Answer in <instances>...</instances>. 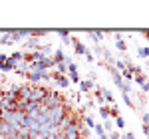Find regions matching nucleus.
Instances as JSON below:
<instances>
[{
	"label": "nucleus",
	"instance_id": "nucleus-37",
	"mask_svg": "<svg viewBox=\"0 0 149 139\" xmlns=\"http://www.w3.org/2000/svg\"><path fill=\"white\" fill-rule=\"evenodd\" d=\"M141 90H143V92H145V93L149 92V83H147V81H145V83H143V85H141Z\"/></svg>",
	"mask_w": 149,
	"mask_h": 139
},
{
	"label": "nucleus",
	"instance_id": "nucleus-7",
	"mask_svg": "<svg viewBox=\"0 0 149 139\" xmlns=\"http://www.w3.org/2000/svg\"><path fill=\"white\" fill-rule=\"evenodd\" d=\"M52 78H54V81H56L58 85H60V88H66V90H68L70 88V80H68V76H64V74H52Z\"/></svg>",
	"mask_w": 149,
	"mask_h": 139
},
{
	"label": "nucleus",
	"instance_id": "nucleus-16",
	"mask_svg": "<svg viewBox=\"0 0 149 139\" xmlns=\"http://www.w3.org/2000/svg\"><path fill=\"white\" fill-rule=\"evenodd\" d=\"M0 44H14L10 38V32H4V34H0Z\"/></svg>",
	"mask_w": 149,
	"mask_h": 139
},
{
	"label": "nucleus",
	"instance_id": "nucleus-20",
	"mask_svg": "<svg viewBox=\"0 0 149 139\" xmlns=\"http://www.w3.org/2000/svg\"><path fill=\"white\" fill-rule=\"evenodd\" d=\"M137 56H139V58H149V48L147 46H141L137 50Z\"/></svg>",
	"mask_w": 149,
	"mask_h": 139
},
{
	"label": "nucleus",
	"instance_id": "nucleus-33",
	"mask_svg": "<svg viewBox=\"0 0 149 139\" xmlns=\"http://www.w3.org/2000/svg\"><path fill=\"white\" fill-rule=\"evenodd\" d=\"M88 78H90V81L93 83V81L97 80V74H95V72H90V74H88Z\"/></svg>",
	"mask_w": 149,
	"mask_h": 139
},
{
	"label": "nucleus",
	"instance_id": "nucleus-31",
	"mask_svg": "<svg viewBox=\"0 0 149 139\" xmlns=\"http://www.w3.org/2000/svg\"><path fill=\"white\" fill-rule=\"evenodd\" d=\"M121 139H135V133L127 131V133H123V135H121Z\"/></svg>",
	"mask_w": 149,
	"mask_h": 139
},
{
	"label": "nucleus",
	"instance_id": "nucleus-25",
	"mask_svg": "<svg viewBox=\"0 0 149 139\" xmlns=\"http://www.w3.org/2000/svg\"><path fill=\"white\" fill-rule=\"evenodd\" d=\"M90 38H92L93 42L97 44V42H100V40L103 38V32H90Z\"/></svg>",
	"mask_w": 149,
	"mask_h": 139
},
{
	"label": "nucleus",
	"instance_id": "nucleus-23",
	"mask_svg": "<svg viewBox=\"0 0 149 139\" xmlns=\"http://www.w3.org/2000/svg\"><path fill=\"white\" fill-rule=\"evenodd\" d=\"M121 99H123V104H125L129 109H133V101H131V97H129L127 93H121Z\"/></svg>",
	"mask_w": 149,
	"mask_h": 139
},
{
	"label": "nucleus",
	"instance_id": "nucleus-3",
	"mask_svg": "<svg viewBox=\"0 0 149 139\" xmlns=\"http://www.w3.org/2000/svg\"><path fill=\"white\" fill-rule=\"evenodd\" d=\"M24 78H28V81H32L34 85H38L42 80H50V74L48 72H38V70H30Z\"/></svg>",
	"mask_w": 149,
	"mask_h": 139
},
{
	"label": "nucleus",
	"instance_id": "nucleus-39",
	"mask_svg": "<svg viewBox=\"0 0 149 139\" xmlns=\"http://www.w3.org/2000/svg\"><path fill=\"white\" fill-rule=\"evenodd\" d=\"M0 119H2V113H0Z\"/></svg>",
	"mask_w": 149,
	"mask_h": 139
},
{
	"label": "nucleus",
	"instance_id": "nucleus-1",
	"mask_svg": "<svg viewBox=\"0 0 149 139\" xmlns=\"http://www.w3.org/2000/svg\"><path fill=\"white\" fill-rule=\"evenodd\" d=\"M66 113H68V107H66V104H64V105H58V107H52V109L46 113V119L50 121V123L58 125V123L64 119V115H66Z\"/></svg>",
	"mask_w": 149,
	"mask_h": 139
},
{
	"label": "nucleus",
	"instance_id": "nucleus-2",
	"mask_svg": "<svg viewBox=\"0 0 149 139\" xmlns=\"http://www.w3.org/2000/svg\"><path fill=\"white\" fill-rule=\"evenodd\" d=\"M42 105H46L48 109H52V107H58V105H64L66 101H64V97H62V93L58 92H48V95L40 101Z\"/></svg>",
	"mask_w": 149,
	"mask_h": 139
},
{
	"label": "nucleus",
	"instance_id": "nucleus-30",
	"mask_svg": "<svg viewBox=\"0 0 149 139\" xmlns=\"http://www.w3.org/2000/svg\"><path fill=\"white\" fill-rule=\"evenodd\" d=\"M135 81H137L139 85H143V83H145V76H143V74H139V76H135Z\"/></svg>",
	"mask_w": 149,
	"mask_h": 139
},
{
	"label": "nucleus",
	"instance_id": "nucleus-19",
	"mask_svg": "<svg viewBox=\"0 0 149 139\" xmlns=\"http://www.w3.org/2000/svg\"><path fill=\"white\" fill-rule=\"evenodd\" d=\"M58 34H60V38H62V40H64L66 44H70V40H72V36H70V32H68V30H60Z\"/></svg>",
	"mask_w": 149,
	"mask_h": 139
},
{
	"label": "nucleus",
	"instance_id": "nucleus-26",
	"mask_svg": "<svg viewBox=\"0 0 149 139\" xmlns=\"http://www.w3.org/2000/svg\"><path fill=\"white\" fill-rule=\"evenodd\" d=\"M93 97L97 99V104H103V95H102V88H97L95 92H93Z\"/></svg>",
	"mask_w": 149,
	"mask_h": 139
},
{
	"label": "nucleus",
	"instance_id": "nucleus-6",
	"mask_svg": "<svg viewBox=\"0 0 149 139\" xmlns=\"http://www.w3.org/2000/svg\"><path fill=\"white\" fill-rule=\"evenodd\" d=\"M68 78L70 81H74V83H80V74H78V66L72 62V64H68Z\"/></svg>",
	"mask_w": 149,
	"mask_h": 139
},
{
	"label": "nucleus",
	"instance_id": "nucleus-35",
	"mask_svg": "<svg viewBox=\"0 0 149 139\" xmlns=\"http://www.w3.org/2000/svg\"><path fill=\"white\" fill-rule=\"evenodd\" d=\"M86 107H90V109H93V107H95V101H92V99H88V101H86Z\"/></svg>",
	"mask_w": 149,
	"mask_h": 139
},
{
	"label": "nucleus",
	"instance_id": "nucleus-8",
	"mask_svg": "<svg viewBox=\"0 0 149 139\" xmlns=\"http://www.w3.org/2000/svg\"><path fill=\"white\" fill-rule=\"evenodd\" d=\"M70 44L74 46V50H76V54H78V56H86L88 48L84 46V44H81V42L78 40V38H72V40H70Z\"/></svg>",
	"mask_w": 149,
	"mask_h": 139
},
{
	"label": "nucleus",
	"instance_id": "nucleus-4",
	"mask_svg": "<svg viewBox=\"0 0 149 139\" xmlns=\"http://www.w3.org/2000/svg\"><path fill=\"white\" fill-rule=\"evenodd\" d=\"M48 88H44V85H32V93H30V101H42L44 97L48 95Z\"/></svg>",
	"mask_w": 149,
	"mask_h": 139
},
{
	"label": "nucleus",
	"instance_id": "nucleus-24",
	"mask_svg": "<svg viewBox=\"0 0 149 139\" xmlns=\"http://www.w3.org/2000/svg\"><path fill=\"white\" fill-rule=\"evenodd\" d=\"M119 115V111H117V105H109V119H115V117Z\"/></svg>",
	"mask_w": 149,
	"mask_h": 139
},
{
	"label": "nucleus",
	"instance_id": "nucleus-27",
	"mask_svg": "<svg viewBox=\"0 0 149 139\" xmlns=\"http://www.w3.org/2000/svg\"><path fill=\"white\" fill-rule=\"evenodd\" d=\"M121 78H123V80H127V81H131V80H133V74H131V72L125 68L123 72H121Z\"/></svg>",
	"mask_w": 149,
	"mask_h": 139
},
{
	"label": "nucleus",
	"instance_id": "nucleus-34",
	"mask_svg": "<svg viewBox=\"0 0 149 139\" xmlns=\"http://www.w3.org/2000/svg\"><path fill=\"white\" fill-rule=\"evenodd\" d=\"M86 60H88V62H93L95 58H93V54H92V52H86Z\"/></svg>",
	"mask_w": 149,
	"mask_h": 139
},
{
	"label": "nucleus",
	"instance_id": "nucleus-5",
	"mask_svg": "<svg viewBox=\"0 0 149 139\" xmlns=\"http://www.w3.org/2000/svg\"><path fill=\"white\" fill-rule=\"evenodd\" d=\"M0 133L6 139H10L14 135H18V129L14 127V125H10V123H6V121H0Z\"/></svg>",
	"mask_w": 149,
	"mask_h": 139
},
{
	"label": "nucleus",
	"instance_id": "nucleus-14",
	"mask_svg": "<svg viewBox=\"0 0 149 139\" xmlns=\"http://www.w3.org/2000/svg\"><path fill=\"white\" fill-rule=\"evenodd\" d=\"M18 135L24 137V139H30V137H32V131H30L28 127H20V129H18Z\"/></svg>",
	"mask_w": 149,
	"mask_h": 139
},
{
	"label": "nucleus",
	"instance_id": "nucleus-13",
	"mask_svg": "<svg viewBox=\"0 0 149 139\" xmlns=\"http://www.w3.org/2000/svg\"><path fill=\"white\" fill-rule=\"evenodd\" d=\"M81 121L86 123V127H88V129H93V127H95V119H93L92 115H86L84 119H81Z\"/></svg>",
	"mask_w": 149,
	"mask_h": 139
},
{
	"label": "nucleus",
	"instance_id": "nucleus-28",
	"mask_svg": "<svg viewBox=\"0 0 149 139\" xmlns=\"http://www.w3.org/2000/svg\"><path fill=\"white\" fill-rule=\"evenodd\" d=\"M30 32H32V38H42V36L48 34L46 30H30Z\"/></svg>",
	"mask_w": 149,
	"mask_h": 139
},
{
	"label": "nucleus",
	"instance_id": "nucleus-32",
	"mask_svg": "<svg viewBox=\"0 0 149 139\" xmlns=\"http://www.w3.org/2000/svg\"><path fill=\"white\" fill-rule=\"evenodd\" d=\"M107 139H121V135H119L117 131H111V133L107 135Z\"/></svg>",
	"mask_w": 149,
	"mask_h": 139
},
{
	"label": "nucleus",
	"instance_id": "nucleus-18",
	"mask_svg": "<svg viewBox=\"0 0 149 139\" xmlns=\"http://www.w3.org/2000/svg\"><path fill=\"white\" fill-rule=\"evenodd\" d=\"M56 70H58V74H64V76H68V66H66L64 62L56 64Z\"/></svg>",
	"mask_w": 149,
	"mask_h": 139
},
{
	"label": "nucleus",
	"instance_id": "nucleus-12",
	"mask_svg": "<svg viewBox=\"0 0 149 139\" xmlns=\"http://www.w3.org/2000/svg\"><path fill=\"white\" fill-rule=\"evenodd\" d=\"M102 95H103V101H107V104H111V105L115 104V101H113V95H111L109 90H102Z\"/></svg>",
	"mask_w": 149,
	"mask_h": 139
},
{
	"label": "nucleus",
	"instance_id": "nucleus-15",
	"mask_svg": "<svg viewBox=\"0 0 149 139\" xmlns=\"http://www.w3.org/2000/svg\"><path fill=\"white\" fill-rule=\"evenodd\" d=\"M102 127H103V131H109V133H111V131H113V119H105L102 123Z\"/></svg>",
	"mask_w": 149,
	"mask_h": 139
},
{
	"label": "nucleus",
	"instance_id": "nucleus-36",
	"mask_svg": "<svg viewBox=\"0 0 149 139\" xmlns=\"http://www.w3.org/2000/svg\"><path fill=\"white\" fill-rule=\"evenodd\" d=\"M143 125H149V113H143Z\"/></svg>",
	"mask_w": 149,
	"mask_h": 139
},
{
	"label": "nucleus",
	"instance_id": "nucleus-38",
	"mask_svg": "<svg viewBox=\"0 0 149 139\" xmlns=\"http://www.w3.org/2000/svg\"><path fill=\"white\" fill-rule=\"evenodd\" d=\"M145 81H147V83H149V78H147V80H145Z\"/></svg>",
	"mask_w": 149,
	"mask_h": 139
},
{
	"label": "nucleus",
	"instance_id": "nucleus-17",
	"mask_svg": "<svg viewBox=\"0 0 149 139\" xmlns=\"http://www.w3.org/2000/svg\"><path fill=\"white\" fill-rule=\"evenodd\" d=\"M8 58H10L12 62H16V64H20V62L24 60V54H22V52H14V54H12V56H8Z\"/></svg>",
	"mask_w": 149,
	"mask_h": 139
},
{
	"label": "nucleus",
	"instance_id": "nucleus-9",
	"mask_svg": "<svg viewBox=\"0 0 149 139\" xmlns=\"http://www.w3.org/2000/svg\"><path fill=\"white\" fill-rule=\"evenodd\" d=\"M26 48H28V50H34V52H38V50H40L38 38H32V36H30V38L26 40Z\"/></svg>",
	"mask_w": 149,
	"mask_h": 139
},
{
	"label": "nucleus",
	"instance_id": "nucleus-11",
	"mask_svg": "<svg viewBox=\"0 0 149 139\" xmlns=\"http://www.w3.org/2000/svg\"><path fill=\"white\" fill-rule=\"evenodd\" d=\"M52 60H54L56 64H60V62H64V60H66V54H64L62 50H56V52H54V56H52Z\"/></svg>",
	"mask_w": 149,
	"mask_h": 139
},
{
	"label": "nucleus",
	"instance_id": "nucleus-22",
	"mask_svg": "<svg viewBox=\"0 0 149 139\" xmlns=\"http://www.w3.org/2000/svg\"><path fill=\"white\" fill-rule=\"evenodd\" d=\"M115 48L121 50V52H125V50H127V42H125V40H115Z\"/></svg>",
	"mask_w": 149,
	"mask_h": 139
},
{
	"label": "nucleus",
	"instance_id": "nucleus-21",
	"mask_svg": "<svg viewBox=\"0 0 149 139\" xmlns=\"http://www.w3.org/2000/svg\"><path fill=\"white\" fill-rule=\"evenodd\" d=\"M115 127H117V129H125V119H123L121 115L115 117Z\"/></svg>",
	"mask_w": 149,
	"mask_h": 139
},
{
	"label": "nucleus",
	"instance_id": "nucleus-10",
	"mask_svg": "<svg viewBox=\"0 0 149 139\" xmlns=\"http://www.w3.org/2000/svg\"><path fill=\"white\" fill-rule=\"evenodd\" d=\"M80 90L84 93H88V92H92L93 90V83L90 80H80Z\"/></svg>",
	"mask_w": 149,
	"mask_h": 139
},
{
	"label": "nucleus",
	"instance_id": "nucleus-40",
	"mask_svg": "<svg viewBox=\"0 0 149 139\" xmlns=\"http://www.w3.org/2000/svg\"><path fill=\"white\" fill-rule=\"evenodd\" d=\"M147 60H149V58H147Z\"/></svg>",
	"mask_w": 149,
	"mask_h": 139
},
{
	"label": "nucleus",
	"instance_id": "nucleus-29",
	"mask_svg": "<svg viewBox=\"0 0 149 139\" xmlns=\"http://www.w3.org/2000/svg\"><path fill=\"white\" fill-rule=\"evenodd\" d=\"M100 115L103 119H109V107H100Z\"/></svg>",
	"mask_w": 149,
	"mask_h": 139
}]
</instances>
